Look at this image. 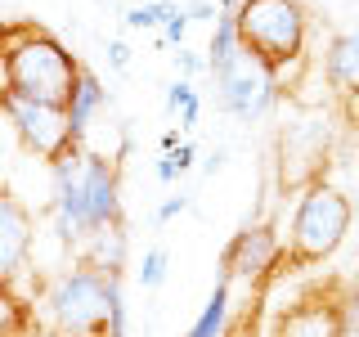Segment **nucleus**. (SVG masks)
Masks as SVG:
<instances>
[{"label":"nucleus","instance_id":"f257e3e1","mask_svg":"<svg viewBox=\"0 0 359 337\" xmlns=\"http://www.w3.org/2000/svg\"><path fill=\"white\" fill-rule=\"evenodd\" d=\"M81 59L41 22H0V95L72 108Z\"/></svg>","mask_w":359,"mask_h":337},{"label":"nucleus","instance_id":"f03ea898","mask_svg":"<svg viewBox=\"0 0 359 337\" xmlns=\"http://www.w3.org/2000/svg\"><path fill=\"white\" fill-rule=\"evenodd\" d=\"M54 211L63 239H95L121 230V180L104 153H72L54 166Z\"/></svg>","mask_w":359,"mask_h":337},{"label":"nucleus","instance_id":"7ed1b4c3","mask_svg":"<svg viewBox=\"0 0 359 337\" xmlns=\"http://www.w3.org/2000/svg\"><path fill=\"white\" fill-rule=\"evenodd\" d=\"M45 315L59 337H121L117 275L76 261L45 284Z\"/></svg>","mask_w":359,"mask_h":337},{"label":"nucleus","instance_id":"20e7f679","mask_svg":"<svg viewBox=\"0 0 359 337\" xmlns=\"http://www.w3.org/2000/svg\"><path fill=\"white\" fill-rule=\"evenodd\" d=\"M233 22L238 41L265 72L283 77L287 67L306 59L310 37V5L306 0H233Z\"/></svg>","mask_w":359,"mask_h":337},{"label":"nucleus","instance_id":"39448f33","mask_svg":"<svg viewBox=\"0 0 359 337\" xmlns=\"http://www.w3.org/2000/svg\"><path fill=\"white\" fill-rule=\"evenodd\" d=\"M355 220V207L351 198L341 194L337 185H310L306 194L297 198V211H292V225H287V247H283V265L278 270H306V265H319L341 247L346 230Z\"/></svg>","mask_w":359,"mask_h":337},{"label":"nucleus","instance_id":"423d86ee","mask_svg":"<svg viewBox=\"0 0 359 337\" xmlns=\"http://www.w3.org/2000/svg\"><path fill=\"white\" fill-rule=\"evenodd\" d=\"M332 166V121L323 112L297 117L278 131V189L306 194L310 185H323Z\"/></svg>","mask_w":359,"mask_h":337},{"label":"nucleus","instance_id":"0eeeda50","mask_svg":"<svg viewBox=\"0 0 359 337\" xmlns=\"http://www.w3.org/2000/svg\"><path fill=\"white\" fill-rule=\"evenodd\" d=\"M346 315H351V279L328 275L301 288L278 310L269 337H346Z\"/></svg>","mask_w":359,"mask_h":337},{"label":"nucleus","instance_id":"6e6552de","mask_svg":"<svg viewBox=\"0 0 359 337\" xmlns=\"http://www.w3.org/2000/svg\"><path fill=\"white\" fill-rule=\"evenodd\" d=\"M0 108H5L9 121H14L18 144H22L32 157H41L50 171H54L59 162H67L72 153H81V140H76V131H72L67 108L32 104V99H14V95H0Z\"/></svg>","mask_w":359,"mask_h":337},{"label":"nucleus","instance_id":"1a4fd4ad","mask_svg":"<svg viewBox=\"0 0 359 337\" xmlns=\"http://www.w3.org/2000/svg\"><path fill=\"white\" fill-rule=\"evenodd\" d=\"M278 265H283V243H278L274 225H247L220 252V270L229 279H256V284H265Z\"/></svg>","mask_w":359,"mask_h":337},{"label":"nucleus","instance_id":"9d476101","mask_svg":"<svg viewBox=\"0 0 359 337\" xmlns=\"http://www.w3.org/2000/svg\"><path fill=\"white\" fill-rule=\"evenodd\" d=\"M216 86H220V108L238 112V117H265L269 104H274V95H278V77L265 72L247 50L229 72L216 77Z\"/></svg>","mask_w":359,"mask_h":337},{"label":"nucleus","instance_id":"9b49d317","mask_svg":"<svg viewBox=\"0 0 359 337\" xmlns=\"http://www.w3.org/2000/svg\"><path fill=\"white\" fill-rule=\"evenodd\" d=\"M323 72H328V86L337 95V104L351 121H359V27L337 37L328 45V59H323Z\"/></svg>","mask_w":359,"mask_h":337},{"label":"nucleus","instance_id":"f8f14e48","mask_svg":"<svg viewBox=\"0 0 359 337\" xmlns=\"http://www.w3.org/2000/svg\"><path fill=\"white\" fill-rule=\"evenodd\" d=\"M32 239H36V230H32V211L22 207L9 189H0V279H9L22 261H27Z\"/></svg>","mask_w":359,"mask_h":337},{"label":"nucleus","instance_id":"ddd939ff","mask_svg":"<svg viewBox=\"0 0 359 337\" xmlns=\"http://www.w3.org/2000/svg\"><path fill=\"white\" fill-rule=\"evenodd\" d=\"M238 59H243L238 22H233V9H220L216 32H211V45H207V72H211V77H224Z\"/></svg>","mask_w":359,"mask_h":337},{"label":"nucleus","instance_id":"4468645a","mask_svg":"<svg viewBox=\"0 0 359 337\" xmlns=\"http://www.w3.org/2000/svg\"><path fill=\"white\" fill-rule=\"evenodd\" d=\"M32 324H36V310H32V301L18 297L9 279H0V337H27Z\"/></svg>","mask_w":359,"mask_h":337},{"label":"nucleus","instance_id":"2eb2a0df","mask_svg":"<svg viewBox=\"0 0 359 337\" xmlns=\"http://www.w3.org/2000/svg\"><path fill=\"white\" fill-rule=\"evenodd\" d=\"M229 284H233V279L220 270V279H216V288H211L207 306H202V315L194 319V329H189L184 337H220L224 333V319H229Z\"/></svg>","mask_w":359,"mask_h":337},{"label":"nucleus","instance_id":"dca6fc26","mask_svg":"<svg viewBox=\"0 0 359 337\" xmlns=\"http://www.w3.org/2000/svg\"><path fill=\"white\" fill-rule=\"evenodd\" d=\"M104 86H99V77L90 72H81V86H76V99H72V108H67V117H72V131H76V140L86 135V126H90V117H95V108L104 104Z\"/></svg>","mask_w":359,"mask_h":337},{"label":"nucleus","instance_id":"f3484780","mask_svg":"<svg viewBox=\"0 0 359 337\" xmlns=\"http://www.w3.org/2000/svg\"><path fill=\"white\" fill-rule=\"evenodd\" d=\"M175 14H180L175 0H149V5L126 9V27H135V32H153V27H166Z\"/></svg>","mask_w":359,"mask_h":337},{"label":"nucleus","instance_id":"a211bd4d","mask_svg":"<svg viewBox=\"0 0 359 337\" xmlns=\"http://www.w3.org/2000/svg\"><path fill=\"white\" fill-rule=\"evenodd\" d=\"M166 104L171 108H180V126H198V90H194V81H175L171 90H166Z\"/></svg>","mask_w":359,"mask_h":337},{"label":"nucleus","instance_id":"6ab92c4d","mask_svg":"<svg viewBox=\"0 0 359 337\" xmlns=\"http://www.w3.org/2000/svg\"><path fill=\"white\" fill-rule=\"evenodd\" d=\"M140 284L149 288V292L166 284V247H149V252H144V265H140Z\"/></svg>","mask_w":359,"mask_h":337},{"label":"nucleus","instance_id":"aec40b11","mask_svg":"<svg viewBox=\"0 0 359 337\" xmlns=\"http://www.w3.org/2000/svg\"><path fill=\"white\" fill-rule=\"evenodd\" d=\"M189 166H194V144H180V149H171L162 162H157V176H162V180H175V176H184Z\"/></svg>","mask_w":359,"mask_h":337},{"label":"nucleus","instance_id":"412c9836","mask_svg":"<svg viewBox=\"0 0 359 337\" xmlns=\"http://www.w3.org/2000/svg\"><path fill=\"white\" fill-rule=\"evenodd\" d=\"M18 144V135H14V121L5 117V108H0V180H5V171H9V149ZM5 189V185H0Z\"/></svg>","mask_w":359,"mask_h":337},{"label":"nucleus","instance_id":"4be33fe9","mask_svg":"<svg viewBox=\"0 0 359 337\" xmlns=\"http://www.w3.org/2000/svg\"><path fill=\"white\" fill-rule=\"evenodd\" d=\"M184 32H189V14L180 9V14H175V18L162 27V41H184Z\"/></svg>","mask_w":359,"mask_h":337},{"label":"nucleus","instance_id":"5701e85b","mask_svg":"<svg viewBox=\"0 0 359 337\" xmlns=\"http://www.w3.org/2000/svg\"><path fill=\"white\" fill-rule=\"evenodd\" d=\"M346 337H359V279L351 284V315H346Z\"/></svg>","mask_w":359,"mask_h":337},{"label":"nucleus","instance_id":"b1692460","mask_svg":"<svg viewBox=\"0 0 359 337\" xmlns=\"http://www.w3.org/2000/svg\"><path fill=\"white\" fill-rule=\"evenodd\" d=\"M184 207H189V198H184V194H180V198H166V202H162V211H157V220H171L175 211H184Z\"/></svg>","mask_w":359,"mask_h":337},{"label":"nucleus","instance_id":"393cba45","mask_svg":"<svg viewBox=\"0 0 359 337\" xmlns=\"http://www.w3.org/2000/svg\"><path fill=\"white\" fill-rule=\"evenodd\" d=\"M108 50H112V63H117V67H126V59H130V45H126V41H112Z\"/></svg>","mask_w":359,"mask_h":337},{"label":"nucleus","instance_id":"a878e982","mask_svg":"<svg viewBox=\"0 0 359 337\" xmlns=\"http://www.w3.org/2000/svg\"><path fill=\"white\" fill-rule=\"evenodd\" d=\"M306 5H310V0H306Z\"/></svg>","mask_w":359,"mask_h":337}]
</instances>
